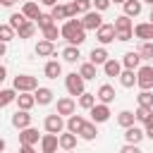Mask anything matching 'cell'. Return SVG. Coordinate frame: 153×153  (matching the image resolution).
<instances>
[{
	"label": "cell",
	"mask_w": 153,
	"mask_h": 153,
	"mask_svg": "<svg viewBox=\"0 0 153 153\" xmlns=\"http://www.w3.org/2000/svg\"><path fill=\"white\" fill-rule=\"evenodd\" d=\"M96 103H98V100H96V93H88V91H84V93L79 96V108H84V110H91Z\"/></svg>",
	"instance_id": "836d02e7"
},
{
	"label": "cell",
	"mask_w": 153,
	"mask_h": 153,
	"mask_svg": "<svg viewBox=\"0 0 153 153\" xmlns=\"http://www.w3.org/2000/svg\"><path fill=\"white\" fill-rule=\"evenodd\" d=\"M57 143H60L62 151H74L76 148V134L62 131V134H57Z\"/></svg>",
	"instance_id": "d6986e66"
},
{
	"label": "cell",
	"mask_w": 153,
	"mask_h": 153,
	"mask_svg": "<svg viewBox=\"0 0 153 153\" xmlns=\"http://www.w3.org/2000/svg\"><path fill=\"white\" fill-rule=\"evenodd\" d=\"M74 110H76V100L72 98V96H65V98H57V115L60 117H69V115H74Z\"/></svg>",
	"instance_id": "ba28073f"
},
{
	"label": "cell",
	"mask_w": 153,
	"mask_h": 153,
	"mask_svg": "<svg viewBox=\"0 0 153 153\" xmlns=\"http://www.w3.org/2000/svg\"><path fill=\"white\" fill-rule=\"evenodd\" d=\"M14 2H17V0H14ZM24 2H29V0H24Z\"/></svg>",
	"instance_id": "91938a15"
},
{
	"label": "cell",
	"mask_w": 153,
	"mask_h": 153,
	"mask_svg": "<svg viewBox=\"0 0 153 153\" xmlns=\"http://www.w3.org/2000/svg\"><path fill=\"white\" fill-rule=\"evenodd\" d=\"M43 129H45V134H62V131H65V117H60L57 112L45 115V120H43Z\"/></svg>",
	"instance_id": "5b68a950"
},
{
	"label": "cell",
	"mask_w": 153,
	"mask_h": 153,
	"mask_svg": "<svg viewBox=\"0 0 153 153\" xmlns=\"http://www.w3.org/2000/svg\"><path fill=\"white\" fill-rule=\"evenodd\" d=\"M17 33L12 31V26L10 24H0V43H7V41H12Z\"/></svg>",
	"instance_id": "ee69618b"
},
{
	"label": "cell",
	"mask_w": 153,
	"mask_h": 153,
	"mask_svg": "<svg viewBox=\"0 0 153 153\" xmlns=\"http://www.w3.org/2000/svg\"><path fill=\"white\" fill-rule=\"evenodd\" d=\"M84 115H69L67 117V122H65V129L69 131V134H79V129L84 127Z\"/></svg>",
	"instance_id": "44dd1931"
},
{
	"label": "cell",
	"mask_w": 153,
	"mask_h": 153,
	"mask_svg": "<svg viewBox=\"0 0 153 153\" xmlns=\"http://www.w3.org/2000/svg\"><path fill=\"white\" fill-rule=\"evenodd\" d=\"M110 2H115V5H124L127 0H110Z\"/></svg>",
	"instance_id": "9f6ffc18"
},
{
	"label": "cell",
	"mask_w": 153,
	"mask_h": 153,
	"mask_svg": "<svg viewBox=\"0 0 153 153\" xmlns=\"http://www.w3.org/2000/svg\"><path fill=\"white\" fill-rule=\"evenodd\" d=\"M33 24H36V29H41V31H43V29L53 26L55 22H53V17H50V14H43V12H41V14H38V19H36Z\"/></svg>",
	"instance_id": "b9f144b4"
},
{
	"label": "cell",
	"mask_w": 153,
	"mask_h": 153,
	"mask_svg": "<svg viewBox=\"0 0 153 153\" xmlns=\"http://www.w3.org/2000/svg\"><path fill=\"white\" fill-rule=\"evenodd\" d=\"M12 127L14 129H26V127H31V115L26 112V110H17L14 115H12Z\"/></svg>",
	"instance_id": "2e32d148"
},
{
	"label": "cell",
	"mask_w": 153,
	"mask_h": 153,
	"mask_svg": "<svg viewBox=\"0 0 153 153\" xmlns=\"http://www.w3.org/2000/svg\"><path fill=\"white\" fill-rule=\"evenodd\" d=\"M33 153H36V151H33Z\"/></svg>",
	"instance_id": "94428289"
},
{
	"label": "cell",
	"mask_w": 153,
	"mask_h": 153,
	"mask_svg": "<svg viewBox=\"0 0 153 153\" xmlns=\"http://www.w3.org/2000/svg\"><path fill=\"white\" fill-rule=\"evenodd\" d=\"M96 38L100 41V45L105 48L108 43H112L115 41V26L112 24H100L98 26V31H96Z\"/></svg>",
	"instance_id": "9c48e42d"
},
{
	"label": "cell",
	"mask_w": 153,
	"mask_h": 153,
	"mask_svg": "<svg viewBox=\"0 0 153 153\" xmlns=\"http://www.w3.org/2000/svg\"><path fill=\"white\" fill-rule=\"evenodd\" d=\"M33 33H36V24H33V22H26V24L17 31V36H19V38H31Z\"/></svg>",
	"instance_id": "7bdbcfd3"
},
{
	"label": "cell",
	"mask_w": 153,
	"mask_h": 153,
	"mask_svg": "<svg viewBox=\"0 0 153 153\" xmlns=\"http://www.w3.org/2000/svg\"><path fill=\"white\" fill-rule=\"evenodd\" d=\"M26 22H29V19H26L22 12H14V14H10V22H7V24H10V26H12V31L17 33V31H19V29H22Z\"/></svg>",
	"instance_id": "d6a6232c"
},
{
	"label": "cell",
	"mask_w": 153,
	"mask_h": 153,
	"mask_svg": "<svg viewBox=\"0 0 153 153\" xmlns=\"http://www.w3.org/2000/svg\"><path fill=\"white\" fill-rule=\"evenodd\" d=\"M57 134H43L41 136V153H57Z\"/></svg>",
	"instance_id": "5bb4252c"
},
{
	"label": "cell",
	"mask_w": 153,
	"mask_h": 153,
	"mask_svg": "<svg viewBox=\"0 0 153 153\" xmlns=\"http://www.w3.org/2000/svg\"><path fill=\"white\" fill-rule=\"evenodd\" d=\"M112 26H115V31H131V29H134V24H131V19H129V17H124V14H120V17H115V22H112Z\"/></svg>",
	"instance_id": "4dcf8cb0"
},
{
	"label": "cell",
	"mask_w": 153,
	"mask_h": 153,
	"mask_svg": "<svg viewBox=\"0 0 153 153\" xmlns=\"http://www.w3.org/2000/svg\"><path fill=\"white\" fill-rule=\"evenodd\" d=\"M148 19H151V24H153V7H151V14H148Z\"/></svg>",
	"instance_id": "6f0895ef"
},
{
	"label": "cell",
	"mask_w": 153,
	"mask_h": 153,
	"mask_svg": "<svg viewBox=\"0 0 153 153\" xmlns=\"http://www.w3.org/2000/svg\"><path fill=\"white\" fill-rule=\"evenodd\" d=\"M134 122H136V120H134V112H131V110H122V112L117 115V124H120V127H124V129H127V127H131Z\"/></svg>",
	"instance_id": "e575fe53"
},
{
	"label": "cell",
	"mask_w": 153,
	"mask_h": 153,
	"mask_svg": "<svg viewBox=\"0 0 153 153\" xmlns=\"http://www.w3.org/2000/svg\"><path fill=\"white\" fill-rule=\"evenodd\" d=\"M122 7H124V17H129V19H131V17H139V14H141L143 2H141V0H127Z\"/></svg>",
	"instance_id": "603a6c76"
},
{
	"label": "cell",
	"mask_w": 153,
	"mask_h": 153,
	"mask_svg": "<svg viewBox=\"0 0 153 153\" xmlns=\"http://www.w3.org/2000/svg\"><path fill=\"white\" fill-rule=\"evenodd\" d=\"M36 55H38V57H55V43L41 38V41L36 43Z\"/></svg>",
	"instance_id": "ffe728a7"
},
{
	"label": "cell",
	"mask_w": 153,
	"mask_h": 153,
	"mask_svg": "<svg viewBox=\"0 0 153 153\" xmlns=\"http://www.w3.org/2000/svg\"><path fill=\"white\" fill-rule=\"evenodd\" d=\"M22 14H24L29 22H36V19H38V14H41V7H38V2H33V0L24 2V7H22Z\"/></svg>",
	"instance_id": "7402d4cb"
},
{
	"label": "cell",
	"mask_w": 153,
	"mask_h": 153,
	"mask_svg": "<svg viewBox=\"0 0 153 153\" xmlns=\"http://www.w3.org/2000/svg\"><path fill=\"white\" fill-rule=\"evenodd\" d=\"M41 33H43V41H50V43H55V41H57V36H60V29H57V24H53V26L43 29Z\"/></svg>",
	"instance_id": "60d3db41"
},
{
	"label": "cell",
	"mask_w": 153,
	"mask_h": 153,
	"mask_svg": "<svg viewBox=\"0 0 153 153\" xmlns=\"http://www.w3.org/2000/svg\"><path fill=\"white\" fill-rule=\"evenodd\" d=\"M60 0H41V5H45V7H55Z\"/></svg>",
	"instance_id": "681fc988"
},
{
	"label": "cell",
	"mask_w": 153,
	"mask_h": 153,
	"mask_svg": "<svg viewBox=\"0 0 153 153\" xmlns=\"http://www.w3.org/2000/svg\"><path fill=\"white\" fill-rule=\"evenodd\" d=\"M91 7H96V12H105L110 7V0H91Z\"/></svg>",
	"instance_id": "f6af8a7d"
},
{
	"label": "cell",
	"mask_w": 153,
	"mask_h": 153,
	"mask_svg": "<svg viewBox=\"0 0 153 153\" xmlns=\"http://www.w3.org/2000/svg\"><path fill=\"white\" fill-rule=\"evenodd\" d=\"M108 60H110V55H108V50H105L103 45H100V48H93V50H91V55H88V62H91V65H96V67H98V65L103 67Z\"/></svg>",
	"instance_id": "e0dca14e"
},
{
	"label": "cell",
	"mask_w": 153,
	"mask_h": 153,
	"mask_svg": "<svg viewBox=\"0 0 153 153\" xmlns=\"http://www.w3.org/2000/svg\"><path fill=\"white\" fill-rule=\"evenodd\" d=\"M117 79H120V84H122L124 88H131V86H136V72H131V69H122Z\"/></svg>",
	"instance_id": "f1b7e54d"
},
{
	"label": "cell",
	"mask_w": 153,
	"mask_h": 153,
	"mask_svg": "<svg viewBox=\"0 0 153 153\" xmlns=\"http://www.w3.org/2000/svg\"><path fill=\"white\" fill-rule=\"evenodd\" d=\"M79 136H81L84 141H96V136H98L96 124H93V122H84V127L79 129Z\"/></svg>",
	"instance_id": "4316f807"
},
{
	"label": "cell",
	"mask_w": 153,
	"mask_h": 153,
	"mask_svg": "<svg viewBox=\"0 0 153 153\" xmlns=\"http://www.w3.org/2000/svg\"><path fill=\"white\" fill-rule=\"evenodd\" d=\"M50 17H53V22L57 24L60 19H67V5H55V7H50Z\"/></svg>",
	"instance_id": "8d00e7d4"
},
{
	"label": "cell",
	"mask_w": 153,
	"mask_h": 153,
	"mask_svg": "<svg viewBox=\"0 0 153 153\" xmlns=\"http://www.w3.org/2000/svg\"><path fill=\"white\" fill-rule=\"evenodd\" d=\"M69 5H72V10H74V14H86V12L91 10V0H72Z\"/></svg>",
	"instance_id": "74e56055"
},
{
	"label": "cell",
	"mask_w": 153,
	"mask_h": 153,
	"mask_svg": "<svg viewBox=\"0 0 153 153\" xmlns=\"http://www.w3.org/2000/svg\"><path fill=\"white\" fill-rule=\"evenodd\" d=\"M141 2H148V5H151V7H153V0H141Z\"/></svg>",
	"instance_id": "680465c9"
},
{
	"label": "cell",
	"mask_w": 153,
	"mask_h": 153,
	"mask_svg": "<svg viewBox=\"0 0 153 153\" xmlns=\"http://www.w3.org/2000/svg\"><path fill=\"white\" fill-rule=\"evenodd\" d=\"M103 72H105V76H120V72H122V62L115 60V57H110V60L103 65Z\"/></svg>",
	"instance_id": "484cf974"
},
{
	"label": "cell",
	"mask_w": 153,
	"mask_h": 153,
	"mask_svg": "<svg viewBox=\"0 0 153 153\" xmlns=\"http://www.w3.org/2000/svg\"><path fill=\"white\" fill-rule=\"evenodd\" d=\"M141 55L136 53V50H129V53H124V57H122V69H131V72H136L139 67H141Z\"/></svg>",
	"instance_id": "8fae6325"
},
{
	"label": "cell",
	"mask_w": 153,
	"mask_h": 153,
	"mask_svg": "<svg viewBox=\"0 0 153 153\" xmlns=\"http://www.w3.org/2000/svg\"><path fill=\"white\" fill-rule=\"evenodd\" d=\"M43 74H45L48 79H57V76L62 74V65H60L57 60H48L45 67H43Z\"/></svg>",
	"instance_id": "cb8c5ba5"
},
{
	"label": "cell",
	"mask_w": 153,
	"mask_h": 153,
	"mask_svg": "<svg viewBox=\"0 0 153 153\" xmlns=\"http://www.w3.org/2000/svg\"><path fill=\"white\" fill-rule=\"evenodd\" d=\"M120 153H141V148L134 146V143H124V146L120 148Z\"/></svg>",
	"instance_id": "7dc6e473"
},
{
	"label": "cell",
	"mask_w": 153,
	"mask_h": 153,
	"mask_svg": "<svg viewBox=\"0 0 153 153\" xmlns=\"http://www.w3.org/2000/svg\"><path fill=\"white\" fill-rule=\"evenodd\" d=\"M60 36L69 43V45H81L84 41H86V31H84V26H81V22L74 17V19H65V24L60 26Z\"/></svg>",
	"instance_id": "6da1fadb"
},
{
	"label": "cell",
	"mask_w": 153,
	"mask_h": 153,
	"mask_svg": "<svg viewBox=\"0 0 153 153\" xmlns=\"http://www.w3.org/2000/svg\"><path fill=\"white\" fill-rule=\"evenodd\" d=\"M136 100H139V108L153 110V91H141V93L136 96Z\"/></svg>",
	"instance_id": "d590c367"
},
{
	"label": "cell",
	"mask_w": 153,
	"mask_h": 153,
	"mask_svg": "<svg viewBox=\"0 0 153 153\" xmlns=\"http://www.w3.org/2000/svg\"><path fill=\"white\" fill-rule=\"evenodd\" d=\"M151 62H153V60H151Z\"/></svg>",
	"instance_id": "6125c7cd"
},
{
	"label": "cell",
	"mask_w": 153,
	"mask_h": 153,
	"mask_svg": "<svg viewBox=\"0 0 153 153\" xmlns=\"http://www.w3.org/2000/svg\"><path fill=\"white\" fill-rule=\"evenodd\" d=\"M19 153H33V146H19Z\"/></svg>",
	"instance_id": "f907efd6"
},
{
	"label": "cell",
	"mask_w": 153,
	"mask_h": 153,
	"mask_svg": "<svg viewBox=\"0 0 153 153\" xmlns=\"http://www.w3.org/2000/svg\"><path fill=\"white\" fill-rule=\"evenodd\" d=\"M79 57H81V53H79V48H76V45H67V48L62 50V60H65V62H69V65L79 62Z\"/></svg>",
	"instance_id": "f546056e"
},
{
	"label": "cell",
	"mask_w": 153,
	"mask_h": 153,
	"mask_svg": "<svg viewBox=\"0 0 153 153\" xmlns=\"http://www.w3.org/2000/svg\"><path fill=\"white\" fill-rule=\"evenodd\" d=\"M38 141H41L38 129L26 127V129H22V131H19V143H22V146H33V143H38Z\"/></svg>",
	"instance_id": "4fadbf2b"
},
{
	"label": "cell",
	"mask_w": 153,
	"mask_h": 153,
	"mask_svg": "<svg viewBox=\"0 0 153 153\" xmlns=\"http://www.w3.org/2000/svg\"><path fill=\"white\" fill-rule=\"evenodd\" d=\"M131 33L143 43V41H153V24L151 22H141V24H136L134 29H131Z\"/></svg>",
	"instance_id": "30bf717a"
},
{
	"label": "cell",
	"mask_w": 153,
	"mask_h": 153,
	"mask_svg": "<svg viewBox=\"0 0 153 153\" xmlns=\"http://www.w3.org/2000/svg\"><path fill=\"white\" fill-rule=\"evenodd\" d=\"M136 86L141 91H151L153 88V65H141L136 69Z\"/></svg>",
	"instance_id": "277c9868"
},
{
	"label": "cell",
	"mask_w": 153,
	"mask_h": 153,
	"mask_svg": "<svg viewBox=\"0 0 153 153\" xmlns=\"http://www.w3.org/2000/svg\"><path fill=\"white\" fill-rule=\"evenodd\" d=\"M53 88H48V86H38L36 91H33V98H36V105H50L53 103Z\"/></svg>",
	"instance_id": "9a60e30c"
},
{
	"label": "cell",
	"mask_w": 153,
	"mask_h": 153,
	"mask_svg": "<svg viewBox=\"0 0 153 153\" xmlns=\"http://www.w3.org/2000/svg\"><path fill=\"white\" fill-rule=\"evenodd\" d=\"M12 88L17 93H33L38 88V79L31 76V74H17L14 81H12Z\"/></svg>",
	"instance_id": "7a4b0ae2"
},
{
	"label": "cell",
	"mask_w": 153,
	"mask_h": 153,
	"mask_svg": "<svg viewBox=\"0 0 153 153\" xmlns=\"http://www.w3.org/2000/svg\"><path fill=\"white\" fill-rule=\"evenodd\" d=\"M136 53L141 55V60H153V41H143Z\"/></svg>",
	"instance_id": "f35d334b"
},
{
	"label": "cell",
	"mask_w": 153,
	"mask_h": 153,
	"mask_svg": "<svg viewBox=\"0 0 153 153\" xmlns=\"http://www.w3.org/2000/svg\"><path fill=\"white\" fill-rule=\"evenodd\" d=\"M96 100H98V103H103V105H110V103L115 100V88H112L110 84L98 86V91H96Z\"/></svg>",
	"instance_id": "7c38bea8"
},
{
	"label": "cell",
	"mask_w": 153,
	"mask_h": 153,
	"mask_svg": "<svg viewBox=\"0 0 153 153\" xmlns=\"http://www.w3.org/2000/svg\"><path fill=\"white\" fill-rule=\"evenodd\" d=\"M96 72H98V67H96V65H91V62H81V67H79V76H81L84 81L96 79Z\"/></svg>",
	"instance_id": "83f0119b"
},
{
	"label": "cell",
	"mask_w": 153,
	"mask_h": 153,
	"mask_svg": "<svg viewBox=\"0 0 153 153\" xmlns=\"http://www.w3.org/2000/svg\"><path fill=\"white\" fill-rule=\"evenodd\" d=\"M5 76H7V69H5V67H2V65H0V84H2V81H5Z\"/></svg>",
	"instance_id": "816d5d0a"
},
{
	"label": "cell",
	"mask_w": 153,
	"mask_h": 153,
	"mask_svg": "<svg viewBox=\"0 0 153 153\" xmlns=\"http://www.w3.org/2000/svg\"><path fill=\"white\" fill-rule=\"evenodd\" d=\"M81 26H84V31H98V26L103 24V17H100V12H96V10H88L81 19Z\"/></svg>",
	"instance_id": "8992f818"
},
{
	"label": "cell",
	"mask_w": 153,
	"mask_h": 153,
	"mask_svg": "<svg viewBox=\"0 0 153 153\" xmlns=\"http://www.w3.org/2000/svg\"><path fill=\"white\" fill-rule=\"evenodd\" d=\"M88 115H91V122H93V124H103V122L110 120V105L96 103V105L88 110Z\"/></svg>",
	"instance_id": "52a82bcc"
},
{
	"label": "cell",
	"mask_w": 153,
	"mask_h": 153,
	"mask_svg": "<svg viewBox=\"0 0 153 153\" xmlns=\"http://www.w3.org/2000/svg\"><path fill=\"white\" fill-rule=\"evenodd\" d=\"M84 84H86V81L79 76V72H69V74L65 76V86H67V93H69L72 98H74V96L79 98V96L86 91V88H84Z\"/></svg>",
	"instance_id": "3957f363"
},
{
	"label": "cell",
	"mask_w": 153,
	"mask_h": 153,
	"mask_svg": "<svg viewBox=\"0 0 153 153\" xmlns=\"http://www.w3.org/2000/svg\"><path fill=\"white\" fill-rule=\"evenodd\" d=\"M14 103H17V108H19V110H26V112H29V110L36 105V98H33V93H19Z\"/></svg>",
	"instance_id": "d4e9b609"
},
{
	"label": "cell",
	"mask_w": 153,
	"mask_h": 153,
	"mask_svg": "<svg viewBox=\"0 0 153 153\" xmlns=\"http://www.w3.org/2000/svg\"><path fill=\"white\" fill-rule=\"evenodd\" d=\"M0 5H2V7H12V5H14V0H0Z\"/></svg>",
	"instance_id": "f5cc1de1"
},
{
	"label": "cell",
	"mask_w": 153,
	"mask_h": 153,
	"mask_svg": "<svg viewBox=\"0 0 153 153\" xmlns=\"http://www.w3.org/2000/svg\"><path fill=\"white\" fill-rule=\"evenodd\" d=\"M151 117H153V110H148V108H136L134 110V120L141 122V124H146Z\"/></svg>",
	"instance_id": "ab89813d"
},
{
	"label": "cell",
	"mask_w": 153,
	"mask_h": 153,
	"mask_svg": "<svg viewBox=\"0 0 153 153\" xmlns=\"http://www.w3.org/2000/svg\"><path fill=\"white\" fill-rule=\"evenodd\" d=\"M141 139H143V129H139L136 124H131V127H127V129H124V141H127V143L139 146V143H141Z\"/></svg>",
	"instance_id": "ac0fdd59"
},
{
	"label": "cell",
	"mask_w": 153,
	"mask_h": 153,
	"mask_svg": "<svg viewBox=\"0 0 153 153\" xmlns=\"http://www.w3.org/2000/svg\"><path fill=\"white\" fill-rule=\"evenodd\" d=\"M131 36H134L131 31H115V38H117V41H122V43L131 41Z\"/></svg>",
	"instance_id": "bcb514c9"
},
{
	"label": "cell",
	"mask_w": 153,
	"mask_h": 153,
	"mask_svg": "<svg viewBox=\"0 0 153 153\" xmlns=\"http://www.w3.org/2000/svg\"><path fill=\"white\" fill-rule=\"evenodd\" d=\"M143 136H148V139L153 141V117H151V120L143 124Z\"/></svg>",
	"instance_id": "c3c4849f"
},
{
	"label": "cell",
	"mask_w": 153,
	"mask_h": 153,
	"mask_svg": "<svg viewBox=\"0 0 153 153\" xmlns=\"http://www.w3.org/2000/svg\"><path fill=\"white\" fill-rule=\"evenodd\" d=\"M5 50H7V43H0V57L5 55Z\"/></svg>",
	"instance_id": "db71d44e"
},
{
	"label": "cell",
	"mask_w": 153,
	"mask_h": 153,
	"mask_svg": "<svg viewBox=\"0 0 153 153\" xmlns=\"http://www.w3.org/2000/svg\"><path fill=\"white\" fill-rule=\"evenodd\" d=\"M2 151H5V139L0 136V153H2Z\"/></svg>",
	"instance_id": "11a10c76"
},
{
	"label": "cell",
	"mask_w": 153,
	"mask_h": 153,
	"mask_svg": "<svg viewBox=\"0 0 153 153\" xmlns=\"http://www.w3.org/2000/svg\"><path fill=\"white\" fill-rule=\"evenodd\" d=\"M14 100H17V91L14 88H0V108H7Z\"/></svg>",
	"instance_id": "1f68e13d"
}]
</instances>
